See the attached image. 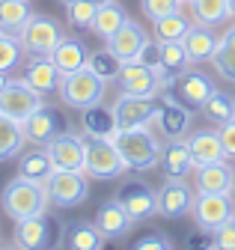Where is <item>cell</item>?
Returning a JSON list of instances; mask_svg holds the SVG:
<instances>
[{"label": "cell", "instance_id": "obj_42", "mask_svg": "<svg viewBox=\"0 0 235 250\" xmlns=\"http://www.w3.org/2000/svg\"><path fill=\"white\" fill-rule=\"evenodd\" d=\"M143 66H149L158 78H161V83H164V66H161V45L158 42H146L143 45V51H140V57H137Z\"/></svg>", "mask_w": 235, "mask_h": 250}, {"label": "cell", "instance_id": "obj_7", "mask_svg": "<svg viewBox=\"0 0 235 250\" xmlns=\"http://www.w3.org/2000/svg\"><path fill=\"white\" fill-rule=\"evenodd\" d=\"M42 104H45V96L27 83V78H9L3 92H0V113H6V116H12L18 122H24Z\"/></svg>", "mask_w": 235, "mask_h": 250}, {"label": "cell", "instance_id": "obj_19", "mask_svg": "<svg viewBox=\"0 0 235 250\" xmlns=\"http://www.w3.org/2000/svg\"><path fill=\"white\" fill-rule=\"evenodd\" d=\"M161 167H164V173L173 176V179H188V176H191V170H194L196 164H194L188 137H185V140L167 137V143H164V149H161Z\"/></svg>", "mask_w": 235, "mask_h": 250}, {"label": "cell", "instance_id": "obj_16", "mask_svg": "<svg viewBox=\"0 0 235 250\" xmlns=\"http://www.w3.org/2000/svg\"><path fill=\"white\" fill-rule=\"evenodd\" d=\"M63 131H66V119L60 116L57 107H48V104H42L39 110H33L30 116L24 119V134H27V140L36 143V146L51 143L57 134H63Z\"/></svg>", "mask_w": 235, "mask_h": 250}, {"label": "cell", "instance_id": "obj_44", "mask_svg": "<svg viewBox=\"0 0 235 250\" xmlns=\"http://www.w3.org/2000/svg\"><path fill=\"white\" fill-rule=\"evenodd\" d=\"M220 140H223V149H226V155L229 158H235V119L232 122H226V125H220Z\"/></svg>", "mask_w": 235, "mask_h": 250}, {"label": "cell", "instance_id": "obj_47", "mask_svg": "<svg viewBox=\"0 0 235 250\" xmlns=\"http://www.w3.org/2000/svg\"><path fill=\"white\" fill-rule=\"evenodd\" d=\"M229 12H232V18H235V0H229Z\"/></svg>", "mask_w": 235, "mask_h": 250}, {"label": "cell", "instance_id": "obj_22", "mask_svg": "<svg viewBox=\"0 0 235 250\" xmlns=\"http://www.w3.org/2000/svg\"><path fill=\"white\" fill-rule=\"evenodd\" d=\"M104 232L93 221H69L63 224V244L69 250H101L104 247Z\"/></svg>", "mask_w": 235, "mask_h": 250}, {"label": "cell", "instance_id": "obj_8", "mask_svg": "<svg viewBox=\"0 0 235 250\" xmlns=\"http://www.w3.org/2000/svg\"><path fill=\"white\" fill-rule=\"evenodd\" d=\"M60 39H63L60 24L54 18H48V15H33L27 21V27L21 30V36H18L24 54H30V57H51Z\"/></svg>", "mask_w": 235, "mask_h": 250}, {"label": "cell", "instance_id": "obj_14", "mask_svg": "<svg viewBox=\"0 0 235 250\" xmlns=\"http://www.w3.org/2000/svg\"><path fill=\"white\" fill-rule=\"evenodd\" d=\"M116 83H119V92H125V96L155 99L161 92V78L149 66H143L140 60L122 62V72H119V78H116Z\"/></svg>", "mask_w": 235, "mask_h": 250}, {"label": "cell", "instance_id": "obj_50", "mask_svg": "<svg viewBox=\"0 0 235 250\" xmlns=\"http://www.w3.org/2000/svg\"><path fill=\"white\" fill-rule=\"evenodd\" d=\"M0 244H3V241H0Z\"/></svg>", "mask_w": 235, "mask_h": 250}, {"label": "cell", "instance_id": "obj_5", "mask_svg": "<svg viewBox=\"0 0 235 250\" xmlns=\"http://www.w3.org/2000/svg\"><path fill=\"white\" fill-rule=\"evenodd\" d=\"M60 244H63V224L57 217H51L48 211L15 224V247L21 250H45V247H60Z\"/></svg>", "mask_w": 235, "mask_h": 250}, {"label": "cell", "instance_id": "obj_11", "mask_svg": "<svg viewBox=\"0 0 235 250\" xmlns=\"http://www.w3.org/2000/svg\"><path fill=\"white\" fill-rule=\"evenodd\" d=\"M188 110L191 107H185L170 89L158 92L155 96V122H158L161 134L164 137H182L188 131V125H191V113Z\"/></svg>", "mask_w": 235, "mask_h": 250}, {"label": "cell", "instance_id": "obj_20", "mask_svg": "<svg viewBox=\"0 0 235 250\" xmlns=\"http://www.w3.org/2000/svg\"><path fill=\"white\" fill-rule=\"evenodd\" d=\"M182 42H185V48H188L191 62H205V60L215 57V51H217V45H220V36L215 33L212 24L196 21V24L188 27V33H185Z\"/></svg>", "mask_w": 235, "mask_h": 250}, {"label": "cell", "instance_id": "obj_27", "mask_svg": "<svg viewBox=\"0 0 235 250\" xmlns=\"http://www.w3.org/2000/svg\"><path fill=\"white\" fill-rule=\"evenodd\" d=\"M27 83H30L33 89H39L42 96H48V92H57V86H60V78L63 72L57 69V62L51 57H33L30 66H27Z\"/></svg>", "mask_w": 235, "mask_h": 250}, {"label": "cell", "instance_id": "obj_6", "mask_svg": "<svg viewBox=\"0 0 235 250\" xmlns=\"http://www.w3.org/2000/svg\"><path fill=\"white\" fill-rule=\"evenodd\" d=\"M48 197L57 208H75L90 197V182L83 170H54L48 179Z\"/></svg>", "mask_w": 235, "mask_h": 250}, {"label": "cell", "instance_id": "obj_31", "mask_svg": "<svg viewBox=\"0 0 235 250\" xmlns=\"http://www.w3.org/2000/svg\"><path fill=\"white\" fill-rule=\"evenodd\" d=\"M54 161H51V155L48 149H33V152H24L21 158H18V176L24 179H33V182H42L48 185V179L54 176Z\"/></svg>", "mask_w": 235, "mask_h": 250}, {"label": "cell", "instance_id": "obj_45", "mask_svg": "<svg viewBox=\"0 0 235 250\" xmlns=\"http://www.w3.org/2000/svg\"><path fill=\"white\" fill-rule=\"evenodd\" d=\"M6 81H9V78H6V72H0V92H3V86H6Z\"/></svg>", "mask_w": 235, "mask_h": 250}, {"label": "cell", "instance_id": "obj_49", "mask_svg": "<svg viewBox=\"0 0 235 250\" xmlns=\"http://www.w3.org/2000/svg\"><path fill=\"white\" fill-rule=\"evenodd\" d=\"M182 3H191V0H182Z\"/></svg>", "mask_w": 235, "mask_h": 250}, {"label": "cell", "instance_id": "obj_17", "mask_svg": "<svg viewBox=\"0 0 235 250\" xmlns=\"http://www.w3.org/2000/svg\"><path fill=\"white\" fill-rule=\"evenodd\" d=\"M45 149L57 170H83V137L80 134L63 131L51 143H45Z\"/></svg>", "mask_w": 235, "mask_h": 250}, {"label": "cell", "instance_id": "obj_1", "mask_svg": "<svg viewBox=\"0 0 235 250\" xmlns=\"http://www.w3.org/2000/svg\"><path fill=\"white\" fill-rule=\"evenodd\" d=\"M0 206H3V211L12 217L15 224L18 221H27V217H33V214H42L51 206L48 185L33 182V179H24V176H15V179H9L3 185Z\"/></svg>", "mask_w": 235, "mask_h": 250}, {"label": "cell", "instance_id": "obj_9", "mask_svg": "<svg viewBox=\"0 0 235 250\" xmlns=\"http://www.w3.org/2000/svg\"><path fill=\"white\" fill-rule=\"evenodd\" d=\"M191 211H194V224L202 232H215L220 224L235 217V200H232V194H202V191H196Z\"/></svg>", "mask_w": 235, "mask_h": 250}, {"label": "cell", "instance_id": "obj_33", "mask_svg": "<svg viewBox=\"0 0 235 250\" xmlns=\"http://www.w3.org/2000/svg\"><path fill=\"white\" fill-rule=\"evenodd\" d=\"M199 113L209 119L212 125H226V122H232L235 119V96H229V92H223V89H215L209 99H205V104L199 107Z\"/></svg>", "mask_w": 235, "mask_h": 250}, {"label": "cell", "instance_id": "obj_10", "mask_svg": "<svg viewBox=\"0 0 235 250\" xmlns=\"http://www.w3.org/2000/svg\"><path fill=\"white\" fill-rule=\"evenodd\" d=\"M113 116L119 131L131 128H149V122H155V99H143V96H125L119 92V99L113 102Z\"/></svg>", "mask_w": 235, "mask_h": 250}, {"label": "cell", "instance_id": "obj_41", "mask_svg": "<svg viewBox=\"0 0 235 250\" xmlns=\"http://www.w3.org/2000/svg\"><path fill=\"white\" fill-rule=\"evenodd\" d=\"M202 247H217V250H235V217H229L226 224H220L212 238L205 241Z\"/></svg>", "mask_w": 235, "mask_h": 250}, {"label": "cell", "instance_id": "obj_46", "mask_svg": "<svg viewBox=\"0 0 235 250\" xmlns=\"http://www.w3.org/2000/svg\"><path fill=\"white\" fill-rule=\"evenodd\" d=\"M57 3H60V6H72V3H75V0H57Z\"/></svg>", "mask_w": 235, "mask_h": 250}, {"label": "cell", "instance_id": "obj_40", "mask_svg": "<svg viewBox=\"0 0 235 250\" xmlns=\"http://www.w3.org/2000/svg\"><path fill=\"white\" fill-rule=\"evenodd\" d=\"M179 6H182V0H140V9H143V15L149 18L152 24H155L158 18H164V15L179 12Z\"/></svg>", "mask_w": 235, "mask_h": 250}, {"label": "cell", "instance_id": "obj_4", "mask_svg": "<svg viewBox=\"0 0 235 250\" xmlns=\"http://www.w3.org/2000/svg\"><path fill=\"white\" fill-rule=\"evenodd\" d=\"M83 173L90 179H119L125 173V161L113 140L107 137H83Z\"/></svg>", "mask_w": 235, "mask_h": 250}, {"label": "cell", "instance_id": "obj_15", "mask_svg": "<svg viewBox=\"0 0 235 250\" xmlns=\"http://www.w3.org/2000/svg\"><path fill=\"white\" fill-rule=\"evenodd\" d=\"M215 89H217L215 81L205 75V72H199V69H185L179 78H176V83H173V96L179 99L185 107L199 110V107L205 104V99H209Z\"/></svg>", "mask_w": 235, "mask_h": 250}, {"label": "cell", "instance_id": "obj_34", "mask_svg": "<svg viewBox=\"0 0 235 250\" xmlns=\"http://www.w3.org/2000/svg\"><path fill=\"white\" fill-rule=\"evenodd\" d=\"M86 69L90 72H96L101 81H116L119 78V72H122V60L113 54V48L107 45V48H96V51H90V57H86Z\"/></svg>", "mask_w": 235, "mask_h": 250}, {"label": "cell", "instance_id": "obj_39", "mask_svg": "<svg viewBox=\"0 0 235 250\" xmlns=\"http://www.w3.org/2000/svg\"><path fill=\"white\" fill-rule=\"evenodd\" d=\"M24 57V48L18 42V36H9V33H0V72H12Z\"/></svg>", "mask_w": 235, "mask_h": 250}, {"label": "cell", "instance_id": "obj_28", "mask_svg": "<svg viewBox=\"0 0 235 250\" xmlns=\"http://www.w3.org/2000/svg\"><path fill=\"white\" fill-rule=\"evenodd\" d=\"M80 113H83V116H80V122H83V134L107 137V140H113L116 134H119V125H116L113 110H110V107H101V102L93 104V107H83Z\"/></svg>", "mask_w": 235, "mask_h": 250}, {"label": "cell", "instance_id": "obj_37", "mask_svg": "<svg viewBox=\"0 0 235 250\" xmlns=\"http://www.w3.org/2000/svg\"><path fill=\"white\" fill-rule=\"evenodd\" d=\"M191 24H194V21L185 18L182 12L164 15V18L155 21V39H158V42H176V39H185V33H188V27H191Z\"/></svg>", "mask_w": 235, "mask_h": 250}, {"label": "cell", "instance_id": "obj_25", "mask_svg": "<svg viewBox=\"0 0 235 250\" xmlns=\"http://www.w3.org/2000/svg\"><path fill=\"white\" fill-rule=\"evenodd\" d=\"M158 45H161V66H164V83H161V92H164V89H173L176 78L185 69H191V57H188V48H185L182 39L158 42Z\"/></svg>", "mask_w": 235, "mask_h": 250}, {"label": "cell", "instance_id": "obj_3", "mask_svg": "<svg viewBox=\"0 0 235 250\" xmlns=\"http://www.w3.org/2000/svg\"><path fill=\"white\" fill-rule=\"evenodd\" d=\"M104 89H107V81H101L96 72L90 69H75V72H63L60 78V99L66 107H75V110H83V107H93L104 99Z\"/></svg>", "mask_w": 235, "mask_h": 250}, {"label": "cell", "instance_id": "obj_24", "mask_svg": "<svg viewBox=\"0 0 235 250\" xmlns=\"http://www.w3.org/2000/svg\"><path fill=\"white\" fill-rule=\"evenodd\" d=\"M146 42H149V36H146V30L137 24V21H125L122 24V30H119V33H116L107 45L113 48V54L116 57H119L122 62H131V60H137L140 57V51H143V45Z\"/></svg>", "mask_w": 235, "mask_h": 250}, {"label": "cell", "instance_id": "obj_13", "mask_svg": "<svg viewBox=\"0 0 235 250\" xmlns=\"http://www.w3.org/2000/svg\"><path fill=\"white\" fill-rule=\"evenodd\" d=\"M191 206H194V188L185 179L167 176V182L158 188V214L167 221H179L191 211Z\"/></svg>", "mask_w": 235, "mask_h": 250}, {"label": "cell", "instance_id": "obj_36", "mask_svg": "<svg viewBox=\"0 0 235 250\" xmlns=\"http://www.w3.org/2000/svg\"><path fill=\"white\" fill-rule=\"evenodd\" d=\"M194 6V18L202 21V24H212V27H220L232 18L229 12V0H191Z\"/></svg>", "mask_w": 235, "mask_h": 250}, {"label": "cell", "instance_id": "obj_32", "mask_svg": "<svg viewBox=\"0 0 235 250\" xmlns=\"http://www.w3.org/2000/svg\"><path fill=\"white\" fill-rule=\"evenodd\" d=\"M27 143V134H24V122L0 113V161L6 158H15V155H21Z\"/></svg>", "mask_w": 235, "mask_h": 250}, {"label": "cell", "instance_id": "obj_38", "mask_svg": "<svg viewBox=\"0 0 235 250\" xmlns=\"http://www.w3.org/2000/svg\"><path fill=\"white\" fill-rule=\"evenodd\" d=\"M101 6V0H75L72 6H66V21L72 27H83V30H90L96 12Z\"/></svg>", "mask_w": 235, "mask_h": 250}, {"label": "cell", "instance_id": "obj_18", "mask_svg": "<svg viewBox=\"0 0 235 250\" xmlns=\"http://www.w3.org/2000/svg\"><path fill=\"white\" fill-rule=\"evenodd\" d=\"M188 146L194 155V164H215V161H229V155L223 149L220 131L217 128H196L188 134Z\"/></svg>", "mask_w": 235, "mask_h": 250}, {"label": "cell", "instance_id": "obj_2", "mask_svg": "<svg viewBox=\"0 0 235 250\" xmlns=\"http://www.w3.org/2000/svg\"><path fill=\"white\" fill-rule=\"evenodd\" d=\"M116 149H119L125 170L131 173H149L161 164V140L149 131V128H131V131H119L113 137Z\"/></svg>", "mask_w": 235, "mask_h": 250}, {"label": "cell", "instance_id": "obj_12", "mask_svg": "<svg viewBox=\"0 0 235 250\" xmlns=\"http://www.w3.org/2000/svg\"><path fill=\"white\" fill-rule=\"evenodd\" d=\"M119 203H122V208L128 211V217L137 224V221H149V217H155L158 214V191L155 188H149L146 182H125L122 188H119Z\"/></svg>", "mask_w": 235, "mask_h": 250}, {"label": "cell", "instance_id": "obj_23", "mask_svg": "<svg viewBox=\"0 0 235 250\" xmlns=\"http://www.w3.org/2000/svg\"><path fill=\"white\" fill-rule=\"evenodd\" d=\"M96 224H98V229L104 232V238H125L134 221L128 217V211L122 208L119 197H113V200L101 203V208H98V214H96Z\"/></svg>", "mask_w": 235, "mask_h": 250}, {"label": "cell", "instance_id": "obj_26", "mask_svg": "<svg viewBox=\"0 0 235 250\" xmlns=\"http://www.w3.org/2000/svg\"><path fill=\"white\" fill-rule=\"evenodd\" d=\"M125 21H128V12L116 3V0H101V6H98V12H96V18H93L90 30H93L101 42H110V39L122 30Z\"/></svg>", "mask_w": 235, "mask_h": 250}, {"label": "cell", "instance_id": "obj_35", "mask_svg": "<svg viewBox=\"0 0 235 250\" xmlns=\"http://www.w3.org/2000/svg\"><path fill=\"white\" fill-rule=\"evenodd\" d=\"M212 62L217 66V75L223 81H235V24L220 36V45H217Z\"/></svg>", "mask_w": 235, "mask_h": 250}, {"label": "cell", "instance_id": "obj_29", "mask_svg": "<svg viewBox=\"0 0 235 250\" xmlns=\"http://www.w3.org/2000/svg\"><path fill=\"white\" fill-rule=\"evenodd\" d=\"M86 57H90V51H86V45L78 36H63L60 42H57L54 54H51V60L57 62V69H60V72L83 69L86 66Z\"/></svg>", "mask_w": 235, "mask_h": 250}, {"label": "cell", "instance_id": "obj_43", "mask_svg": "<svg viewBox=\"0 0 235 250\" xmlns=\"http://www.w3.org/2000/svg\"><path fill=\"white\" fill-rule=\"evenodd\" d=\"M173 247V238L161 235V232H149L134 241V250H170Z\"/></svg>", "mask_w": 235, "mask_h": 250}, {"label": "cell", "instance_id": "obj_30", "mask_svg": "<svg viewBox=\"0 0 235 250\" xmlns=\"http://www.w3.org/2000/svg\"><path fill=\"white\" fill-rule=\"evenodd\" d=\"M30 18H33L30 0H0V33L21 36V30Z\"/></svg>", "mask_w": 235, "mask_h": 250}, {"label": "cell", "instance_id": "obj_21", "mask_svg": "<svg viewBox=\"0 0 235 250\" xmlns=\"http://www.w3.org/2000/svg\"><path fill=\"white\" fill-rule=\"evenodd\" d=\"M194 188L202 194H232V164L215 161V164H199Z\"/></svg>", "mask_w": 235, "mask_h": 250}, {"label": "cell", "instance_id": "obj_48", "mask_svg": "<svg viewBox=\"0 0 235 250\" xmlns=\"http://www.w3.org/2000/svg\"><path fill=\"white\" fill-rule=\"evenodd\" d=\"M232 194H235V167H232Z\"/></svg>", "mask_w": 235, "mask_h": 250}]
</instances>
